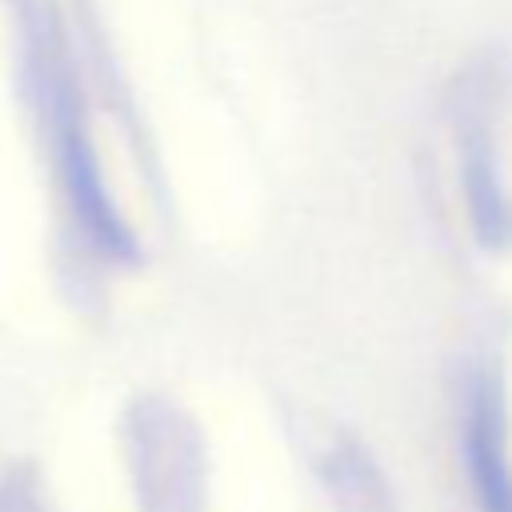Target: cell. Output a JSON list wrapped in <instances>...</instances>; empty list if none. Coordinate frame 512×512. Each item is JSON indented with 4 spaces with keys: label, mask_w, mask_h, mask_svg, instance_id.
<instances>
[{
    "label": "cell",
    "mask_w": 512,
    "mask_h": 512,
    "mask_svg": "<svg viewBox=\"0 0 512 512\" xmlns=\"http://www.w3.org/2000/svg\"><path fill=\"white\" fill-rule=\"evenodd\" d=\"M464 472L480 512H512L508 412L496 372H476L464 396Z\"/></svg>",
    "instance_id": "6da1fadb"
}]
</instances>
